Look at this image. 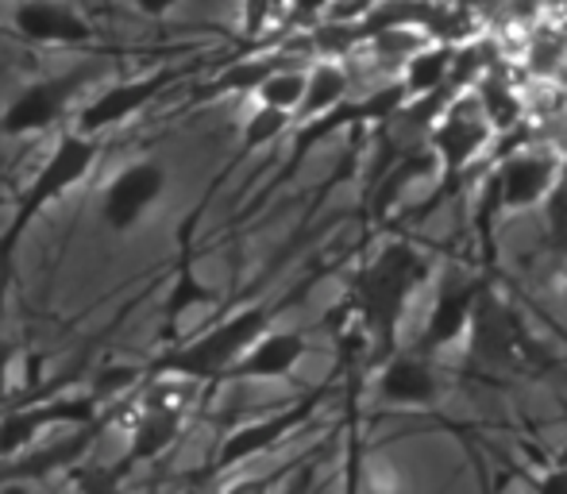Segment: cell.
I'll return each mask as SVG.
<instances>
[{
    "label": "cell",
    "mask_w": 567,
    "mask_h": 494,
    "mask_svg": "<svg viewBox=\"0 0 567 494\" xmlns=\"http://www.w3.org/2000/svg\"><path fill=\"white\" fill-rule=\"evenodd\" d=\"M471 93H475L478 109H483L486 124H491L494 132H509V127L522 124V97H517L514 85H509L502 62H491V66L478 74V82L471 85Z\"/></svg>",
    "instance_id": "obj_19"
},
{
    "label": "cell",
    "mask_w": 567,
    "mask_h": 494,
    "mask_svg": "<svg viewBox=\"0 0 567 494\" xmlns=\"http://www.w3.org/2000/svg\"><path fill=\"white\" fill-rule=\"evenodd\" d=\"M348 93H351V74L340 59L313 62V66H306V93H301V105L293 109V124L329 113L340 101H348Z\"/></svg>",
    "instance_id": "obj_18"
},
{
    "label": "cell",
    "mask_w": 567,
    "mask_h": 494,
    "mask_svg": "<svg viewBox=\"0 0 567 494\" xmlns=\"http://www.w3.org/2000/svg\"><path fill=\"white\" fill-rule=\"evenodd\" d=\"M324 398V387L313 390L309 398H301V402L286 405V410L278 413H267V418L259 421H247V425L231 429L225 436V444L217 449V460H213V472H231V467L247 464V460H259L262 452H270L275 444H282L290 433H298V429L309 425V418L317 413V405H321Z\"/></svg>",
    "instance_id": "obj_12"
},
{
    "label": "cell",
    "mask_w": 567,
    "mask_h": 494,
    "mask_svg": "<svg viewBox=\"0 0 567 494\" xmlns=\"http://www.w3.org/2000/svg\"><path fill=\"white\" fill-rule=\"evenodd\" d=\"M132 4H135V12L147 16V20H163V16H171L182 0H132Z\"/></svg>",
    "instance_id": "obj_25"
},
{
    "label": "cell",
    "mask_w": 567,
    "mask_h": 494,
    "mask_svg": "<svg viewBox=\"0 0 567 494\" xmlns=\"http://www.w3.org/2000/svg\"><path fill=\"white\" fill-rule=\"evenodd\" d=\"M533 494H567V464H556L548 467L545 475H537V480L529 483Z\"/></svg>",
    "instance_id": "obj_24"
},
{
    "label": "cell",
    "mask_w": 567,
    "mask_h": 494,
    "mask_svg": "<svg viewBox=\"0 0 567 494\" xmlns=\"http://www.w3.org/2000/svg\"><path fill=\"white\" fill-rule=\"evenodd\" d=\"M12 28L28 43L43 47H85L97 39L93 23L62 0H20L12 8Z\"/></svg>",
    "instance_id": "obj_15"
},
{
    "label": "cell",
    "mask_w": 567,
    "mask_h": 494,
    "mask_svg": "<svg viewBox=\"0 0 567 494\" xmlns=\"http://www.w3.org/2000/svg\"><path fill=\"white\" fill-rule=\"evenodd\" d=\"M0 413H4V402H0Z\"/></svg>",
    "instance_id": "obj_28"
},
{
    "label": "cell",
    "mask_w": 567,
    "mask_h": 494,
    "mask_svg": "<svg viewBox=\"0 0 567 494\" xmlns=\"http://www.w3.org/2000/svg\"><path fill=\"white\" fill-rule=\"evenodd\" d=\"M486 282H491L486 275H467V270H449V275H441L436 294H433V309H429L413 348L425 356H441V352H449V348L463 344V337H467V329H471V313H475V301H478V294L486 290Z\"/></svg>",
    "instance_id": "obj_7"
},
{
    "label": "cell",
    "mask_w": 567,
    "mask_h": 494,
    "mask_svg": "<svg viewBox=\"0 0 567 494\" xmlns=\"http://www.w3.org/2000/svg\"><path fill=\"white\" fill-rule=\"evenodd\" d=\"M309 356V337L298 329H275L270 325L244 356L225 371L220 382H275L290 379L293 368Z\"/></svg>",
    "instance_id": "obj_14"
},
{
    "label": "cell",
    "mask_w": 567,
    "mask_h": 494,
    "mask_svg": "<svg viewBox=\"0 0 567 494\" xmlns=\"http://www.w3.org/2000/svg\"><path fill=\"white\" fill-rule=\"evenodd\" d=\"M452 62H455V43H441V39H433V43L417 47V51L405 59L402 78H398V82L405 85L410 97H425V93H436V90L449 85Z\"/></svg>",
    "instance_id": "obj_20"
},
{
    "label": "cell",
    "mask_w": 567,
    "mask_h": 494,
    "mask_svg": "<svg viewBox=\"0 0 567 494\" xmlns=\"http://www.w3.org/2000/svg\"><path fill=\"white\" fill-rule=\"evenodd\" d=\"M282 475H286V467H278V472H270V475H244V480L228 483L220 494H270L282 483Z\"/></svg>",
    "instance_id": "obj_23"
},
{
    "label": "cell",
    "mask_w": 567,
    "mask_h": 494,
    "mask_svg": "<svg viewBox=\"0 0 567 494\" xmlns=\"http://www.w3.org/2000/svg\"><path fill=\"white\" fill-rule=\"evenodd\" d=\"M463 340L471 344V360L486 363L494 371H517L533 356V344L522 332V321H517L514 309L502 301V294L491 282L478 294L475 313H471V329Z\"/></svg>",
    "instance_id": "obj_6"
},
{
    "label": "cell",
    "mask_w": 567,
    "mask_h": 494,
    "mask_svg": "<svg viewBox=\"0 0 567 494\" xmlns=\"http://www.w3.org/2000/svg\"><path fill=\"white\" fill-rule=\"evenodd\" d=\"M494 127L486 124L483 109H478L475 93H460L444 105V113L436 116L433 127L425 132V147L436 155V178H441V194L455 186L463 171L483 155V147L491 143ZM441 194L433 197V205L441 202Z\"/></svg>",
    "instance_id": "obj_4"
},
{
    "label": "cell",
    "mask_w": 567,
    "mask_h": 494,
    "mask_svg": "<svg viewBox=\"0 0 567 494\" xmlns=\"http://www.w3.org/2000/svg\"><path fill=\"white\" fill-rule=\"evenodd\" d=\"M182 429H186V410H171V405H155V402H140L132 429H127V452L120 460V475H127L132 467L151 464V460L166 456V452L178 444Z\"/></svg>",
    "instance_id": "obj_16"
},
{
    "label": "cell",
    "mask_w": 567,
    "mask_h": 494,
    "mask_svg": "<svg viewBox=\"0 0 567 494\" xmlns=\"http://www.w3.org/2000/svg\"><path fill=\"white\" fill-rule=\"evenodd\" d=\"M301 93H306V66H278L275 74H267L259 82V90L251 93L259 105H270V109H282V113L293 116V109L301 105Z\"/></svg>",
    "instance_id": "obj_21"
},
{
    "label": "cell",
    "mask_w": 567,
    "mask_h": 494,
    "mask_svg": "<svg viewBox=\"0 0 567 494\" xmlns=\"http://www.w3.org/2000/svg\"><path fill=\"white\" fill-rule=\"evenodd\" d=\"M293 127V116L282 113V109L270 105H255V113L247 116L244 127H239V147L244 151H262L270 143H278L286 132Z\"/></svg>",
    "instance_id": "obj_22"
},
{
    "label": "cell",
    "mask_w": 567,
    "mask_h": 494,
    "mask_svg": "<svg viewBox=\"0 0 567 494\" xmlns=\"http://www.w3.org/2000/svg\"><path fill=\"white\" fill-rule=\"evenodd\" d=\"M444 390H449V382L436 368V356H425L417 348H405V352L394 348L379 363L371 382L374 402L390 405V410H433V405H441Z\"/></svg>",
    "instance_id": "obj_8"
},
{
    "label": "cell",
    "mask_w": 567,
    "mask_h": 494,
    "mask_svg": "<svg viewBox=\"0 0 567 494\" xmlns=\"http://www.w3.org/2000/svg\"><path fill=\"white\" fill-rule=\"evenodd\" d=\"M97 155H101V143L93 140V135H82V132L59 135L54 151L47 155V163L39 166V174L31 178V186L23 189V197H20V205H16L8 228L0 233V270H8L16 244L23 240V233L31 228V220H35L47 205H54L59 197H66L70 189L82 186V182L90 178V171L97 166Z\"/></svg>",
    "instance_id": "obj_3"
},
{
    "label": "cell",
    "mask_w": 567,
    "mask_h": 494,
    "mask_svg": "<svg viewBox=\"0 0 567 494\" xmlns=\"http://www.w3.org/2000/svg\"><path fill=\"white\" fill-rule=\"evenodd\" d=\"M433 275V263L410 240H390L371 255L351 278V313L355 329L371 344V360L379 368L398 348V332L410 313L417 290Z\"/></svg>",
    "instance_id": "obj_1"
},
{
    "label": "cell",
    "mask_w": 567,
    "mask_h": 494,
    "mask_svg": "<svg viewBox=\"0 0 567 494\" xmlns=\"http://www.w3.org/2000/svg\"><path fill=\"white\" fill-rule=\"evenodd\" d=\"M293 54L286 51H267V54H255V59H239V62H228L213 82H205L197 90L202 101H217V97H244V93H255L259 82L267 74H275L278 66H293Z\"/></svg>",
    "instance_id": "obj_17"
},
{
    "label": "cell",
    "mask_w": 567,
    "mask_h": 494,
    "mask_svg": "<svg viewBox=\"0 0 567 494\" xmlns=\"http://www.w3.org/2000/svg\"><path fill=\"white\" fill-rule=\"evenodd\" d=\"M282 313V301H259V306H247L239 313L225 317L220 325L205 329L197 340L166 352L163 360L151 363V379H182V382H220L225 371L270 325Z\"/></svg>",
    "instance_id": "obj_2"
},
{
    "label": "cell",
    "mask_w": 567,
    "mask_h": 494,
    "mask_svg": "<svg viewBox=\"0 0 567 494\" xmlns=\"http://www.w3.org/2000/svg\"><path fill=\"white\" fill-rule=\"evenodd\" d=\"M93 70L78 66L70 74L59 78H43V82H31L8 101V109L0 113V135H12V140H23V135L47 132L66 116V109L74 105L78 93L90 85Z\"/></svg>",
    "instance_id": "obj_9"
},
{
    "label": "cell",
    "mask_w": 567,
    "mask_h": 494,
    "mask_svg": "<svg viewBox=\"0 0 567 494\" xmlns=\"http://www.w3.org/2000/svg\"><path fill=\"white\" fill-rule=\"evenodd\" d=\"M166 166L158 158H140L127 163L109 178L105 194H101V217L113 233H132L143 225L151 209L166 197Z\"/></svg>",
    "instance_id": "obj_11"
},
{
    "label": "cell",
    "mask_w": 567,
    "mask_h": 494,
    "mask_svg": "<svg viewBox=\"0 0 567 494\" xmlns=\"http://www.w3.org/2000/svg\"><path fill=\"white\" fill-rule=\"evenodd\" d=\"M97 398H51V402H20L4 405L0 413V460H16L28 449H35L39 433L51 425H90L97 418Z\"/></svg>",
    "instance_id": "obj_10"
},
{
    "label": "cell",
    "mask_w": 567,
    "mask_h": 494,
    "mask_svg": "<svg viewBox=\"0 0 567 494\" xmlns=\"http://www.w3.org/2000/svg\"><path fill=\"white\" fill-rule=\"evenodd\" d=\"M178 78H182V70L163 66V70H151V74H143V78H132V82L109 85V90H101L97 97L90 101V105L78 109L74 132L93 135V140H97V135L109 132V127H116V124L132 121V116H140L143 109H147L151 101L158 97V93L171 90Z\"/></svg>",
    "instance_id": "obj_13"
},
{
    "label": "cell",
    "mask_w": 567,
    "mask_h": 494,
    "mask_svg": "<svg viewBox=\"0 0 567 494\" xmlns=\"http://www.w3.org/2000/svg\"><path fill=\"white\" fill-rule=\"evenodd\" d=\"M560 171L564 163L553 151H517V155L502 158L491 178H486L483 209L498 213V217L537 209L560 186Z\"/></svg>",
    "instance_id": "obj_5"
},
{
    "label": "cell",
    "mask_w": 567,
    "mask_h": 494,
    "mask_svg": "<svg viewBox=\"0 0 567 494\" xmlns=\"http://www.w3.org/2000/svg\"><path fill=\"white\" fill-rule=\"evenodd\" d=\"M16 348L8 340H0V402H4V387H8V371H12Z\"/></svg>",
    "instance_id": "obj_26"
},
{
    "label": "cell",
    "mask_w": 567,
    "mask_h": 494,
    "mask_svg": "<svg viewBox=\"0 0 567 494\" xmlns=\"http://www.w3.org/2000/svg\"><path fill=\"white\" fill-rule=\"evenodd\" d=\"M564 301H567V270H564Z\"/></svg>",
    "instance_id": "obj_27"
}]
</instances>
